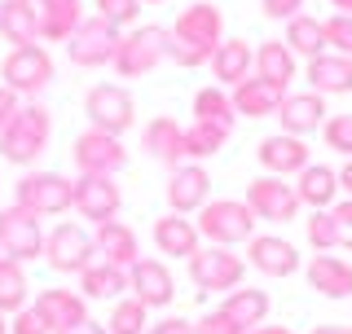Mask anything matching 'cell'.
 <instances>
[{"label":"cell","instance_id":"cell-1","mask_svg":"<svg viewBox=\"0 0 352 334\" xmlns=\"http://www.w3.org/2000/svg\"><path fill=\"white\" fill-rule=\"evenodd\" d=\"M220 40H225V18H220V9L212 0H194V5H185L168 27V62L185 66V71H190V66H207Z\"/></svg>","mask_w":352,"mask_h":334},{"label":"cell","instance_id":"cell-2","mask_svg":"<svg viewBox=\"0 0 352 334\" xmlns=\"http://www.w3.org/2000/svg\"><path fill=\"white\" fill-rule=\"evenodd\" d=\"M49 137H53V115L49 106L40 102H22L18 115L0 128V159L14 163V167H31L49 150Z\"/></svg>","mask_w":352,"mask_h":334},{"label":"cell","instance_id":"cell-3","mask_svg":"<svg viewBox=\"0 0 352 334\" xmlns=\"http://www.w3.org/2000/svg\"><path fill=\"white\" fill-rule=\"evenodd\" d=\"M198 238H207L212 247H238V242L256 238V216L242 198H212L198 211Z\"/></svg>","mask_w":352,"mask_h":334},{"label":"cell","instance_id":"cell-4","mask_svg":"<svg viewBox=\"0 0 352 334\" xmlns=\"http://www.w3.org/2000/svg\"><path fill=\"white\" fill-rule=\"evenodd\" d=\"M168 58V27H154V22H141L132 27L124 40H119V53H115V75L119 80H141L150 75L154 66Z\"/></svg>","mask_w":352,"mask_h":334},{"label":"cell","instance_id":"cell-5","mask_svg":"<svg viewBox=\"0 0 352 334\" xmlns=\"http://www.w3.org/2000/svg\"><path fill=\"white\" fill-rule=\"evenodd\" d=\"M185 264H190V282L198 286V295H207V291L229 295L247 277V260L234 247H198Z\"/></svg>","mask_w":352,"mask_h":334},{"label":"cell","instance_id":"cell-6","mask_svg":"<svg viewBox=\"0 0 352 334\" xmlns=\"http://www.w3.org/2000/svg\"><path fill=\"white\" fill-rule=\"evenodd\" d=\"M93 255H97L93 233L84 225H75V220H62V225H53L44 233V264L62 277H80L93 264Z\"/></svg>","mask_w":352,"mask_h":334},{"label":"cell","instance_id":"cell-7","mask_svg":"<svg viewBox=\"0 0 352 334\" xmlns=\"http://www.w3.org/2000/svg\"><path fill=\"white\" fill-rule=\"evenodd\" d=\"M14 203L27 207L31 216H62L75 207V181H66L62 172H27L14 185Z\"/></svg>","mask_w":352,"mask_h":334},{"label":"cell","instance_id":"cell-8","mask_svg":"<svg viewBox=\"0 0 352 334\" xmlns=\"http://www.w3.org/2000/svg\"><path fill=\"white\" fill-rule=\"evenodd\" d=\"M0 80H5L9 93L18 97H40L44 88L53 84V58L44 44H22V49H9L5 62H0Z\"/></svg>","mask_w":352,"mask_h":334},{"label":"cell","instance_id":"cell-9","mask_svg":"<svg viewBox=\"0 0 352 334\" xmlns=\"http://www.w3.org/2000/svg\"><path fill=\"white\" fill-rule=\"evenodd\" d=\"M84 115H88V128L124 137L137 124V102H132V93L124 84H93L84 97Z\"/></svg>","mask_w":352,"mask_h":334},{"label":"cell","instance_id":"cell-10","mask_svg":"<svg viewBox=\"0 0 352 334\" xmlns=\"http://www.w3.org/2000/svg\"><path fill=\"white\" fill-rule=\"evenodd\" d=\"M119 40H124V31L110 27L106 18L88 14L80 27H75V36L66 40V58L75 66H84V71H97V66H110L119 53Z\"/></svg>","mask_w":352,"mask_h":334},{"label":"cell","instance_id":"cell-11","mask_svg":"<svg viewBox=\"0 0 352 334\" xmlns=\"http://www.w3.org/2000/svg\"><path fill=\"white\" fill-rule=\"evenodd\" d=\"M71 159L80 167V176H115L128 167V150H124V137H110V132H97V128H84L71 146Z\"/></svg>","mask_w":352,"mask_h":334},{"label":"cell","instance_id":"cell-12","mask_svg":"<svg viewBox=\"0 0 352 334\" xmlns=\"http://www.w3.org/2000/svg\"><path fill=\"white\" fill-rule=\"evenodd\" d=\"M0 251L18 264H31V260H44V229H40V216H31L27 207H5L0 211Z\"/></svg>","mask_w":352,"mask_h":334},{"label":"cell","instance_id":"cell-13","mask_svg":"<svg viewBox=\"0 0 352 334\" xmlns=\"http://www.w3.org/2000/svg\"><path fill=\"white\" fill-rule=\"evenodd\" d=\"M242 203L251 207L256 220H269V225H286V220L300 216V194H295V185L282 181V176H256V181L247 185V198H242Z\"/></svg>","mask_w":352,"mask_h":334},{"label":"cell","instance_id":"cell-14","mask_svg":"<svg viewBox=\"0 0 352 334\" xmlns=\"http://www.w3.org/2000/svg\"><path fill=\"white\" fill-rule=\"evenodd\" d=\"M247 269H256L264 277H291L300 273V247L282 233H256L247 242Z\"/></svg>","mask_w":352,"mask_h":334},{"label":"cell","instance_id":"cell-15","mask_svg":"<svg viewBox=\"0 0 352 334\" xmlns=\"http://www.w3.org/2000/svg\"><path fill=\"white\" fill-rule=\"evenodd\" d=\"M212 203V176H207L203 163H181L172 167L168 176V207L176 216H190V211H203Z\"/></svg>","mask_w":352,"mask_h":334},{"label":"cell","instance_id":"cell-16","mask_svg":"<svg viewBox=\"0 0 352 334\" xmlns=\"http://www.w3.org/2000/svg\"><path fill=\"white\" fill-rule=\"evenodd\" d=\"M128 291H132V299H141L146 308H168L176 299V277L168 273L163 260L141 255V260L128 269Z\"/></svg>","mask_w":352,"mask_h":334},{"label":"cell","instance_id":"cell-17","mask_svg":"<svg viewBox=\"0 0 352 334\" xmlns=\"http://www.w3.org/2000/svg\"><path fill=\"white\" fill-rule=\"evenodd\" d=\"M119 207H124V194H119L115 176H80L75 181V211L84 220H93V225L115 220Z\"/></svg>","mask_w":352,"mask_h":334},{"label":"cell","instance_id":"cell-18","mask_svg":"<svg viewBox=\"0 0 352 334\" xmlns=\"http://www.w3.org/2000/svg\"><path fill=\"white\" fill-rule=\"evenodd\" d=\"M278 124L286 137H313V132H322L326 124V97L322 93H286L282 97V106H278Z\"/></svg>","mask_w":352,"mask_h":334},{"label":"cell","instance_id":"cell-19","mask_svg":"<svg viewBox=\"0 0 352 334\" xmlns=\"http://www.w3.org/2000/svg\"><path fill=\"white\" fill-rule=\"evenodd\" d=\"M256 159L264 167V176H300L308 163V141L304 137H286V132H278V137H264L256 146Z\"/></svg>","mask_w":352,"mask_h":334},{"label":"cell","instance_id":"cell-20","mask_svg":"<svg viewBox=\"0 0 352 334\" xmlns=\"http://www.w3.org/2000/svg\"><path fill=\"white\" fill-rule=\"evenodd\" d=\"M93 247L106 264H115V269H124V273L141 260V242L124 220H102V225H93Z\"/></svg>","mask_w":352,"mask_h":334},{"label":"cell","instance_id":"cell-21","mask_svg":"<svg viewBox=\"0 0 352 334\" xmlns=\"http://www.w3.org/2000/svg\"><path fill=\"white\" fill-rule=\"evenodd\" d=\"M141 150L163 167H181L185 163V128L176 124V119H168V115L150 119L146 132H141Z\"/></svg>","mask_w":352,"mask_h":334},{"label":"cell","instance_id":"cell-22","mask_svg":"<svg viewBox=\"0 0 352 334\" xmlns=\"http://www.w3.org/2000/svg\"><path fill=\"white\" fill-rule=\"evenodd\" d=\"M207 66H212V75H216L220 88H238L242 80H251V71H256V49H251L247 40H238V36L220 40Z\"/></svg>","mask_w":352,"mask_h":334},{"label":"cell","instance_id":"cell-23","mask_svg":"<svg viewBox=\"0 0 352 334\" xmlns=\"http://www.w3.org/2000/svg\"><path fill=\"white\" fill-rule=\"evenodd\" d=\"M31 308L44 317V326H49L53 334L66 330V326H80V321L88 317V299H84L80 291H62V286H53V291H40Z\"/></svg>","mask_w":352,"mask_h":334},{"label":"cell","instance_id":"cell-24","mask_svg":"<svg viewBox=\"0 0 352 334\" xmlns=\"http://www.w3.org/2000/svg\"><path fill=\"white\" fill-rule=\"evenodd\" d=\"M304 80L313 93L322 97H344L352 93V58H344V53H322V58H313L304 66Z\"/></svg>","mask_w":352,"mask_h":334},{"label":"cell","instance_id":"cell-25","mask_svg":"<svg viewBox=\"0 0 352 334\" xmlns=\"http://www.w3.org/2000/svg\"><path fill=\"white\" fill-rule=\"evenodd\" d=\"M154 247H159L163 260H190V255L198 251V225L185 216H176V211H168V216L154 220Z\"/></svg>","mask_w":352,"mask_h":334},{"label":"cell","instance_id":"cell-26","mask_svg":"<svg viewBox=\"0 0 352 334\" xmlns=\"http://www.w3.org/2000/svg\"><path fill=\"white\" fill-rule=\"evenodd\" d=\"M304 273H308V286L322 299H348L352 295V264L339 260V255H330V251L313 255Z\"/></svg>","mask_w":352,"mask_h":334},{"label":"cell","instance_id":"cell-27","mask_svg":"<svg viewBox=\"0 0 352 334\" xmlns=\"http://www.w3.org/2000/svg\"><path fill=\"white\" fill-rule=\"evenodd\" d=\"M295 194H300V207H313V211H330L339 198V172L326 163H308L295 181Z\"/></svg>","mask_w":352,"mask_h":334},{"label":"cell","instance_id":"cell-28","mask_svg":"<svg viewBox=\"0 0 352 334\" xmlns=\"http://www.w3.org/2000/svg\"><path fill=\"white\" fill-rule=\"evenodd\" d=\"M229 97H234V115H242V119H269V115H278V106H282L286 93L251 75V80H242Z\"/></svg>","mask_w":352,"mask_h":334},{"label":"cell","instance_id":"cell-29","mask_svg":"<svg viewBox=\"0 0 352 334\" xmlns=\"http://www.w3.org/2000/svg\"><path fill=\"white\" fill-rule=\"evenodd\" d=\"M0 36H5L14 49L22 44H40V14L31 0H5L0 5Z\"/></svg>","mask_w":352,"mask_h":334},{"label":"cell","instance_id":"cell-30","mask_svg":"<svg viewBox=\"0 0 352 334\" xmlns=\"http://www.w3.org/2000/svg\"><path fill=\"white\" fill-rule=\"evenodd\" d=\"M256 80H264V84H273V88H291V80H295V53L286 49L282 40H269V44H260L256 49Z\"/></svg>","mask_w":352,"mask_h":334},{"label":"cell","instance_id":"cell-31","mask_svg":"<svg viewBox=\"0 0 352 334\" xmlns=\"http://www.w3.org/2000/svg\"><path fill=\"white\" fill-rule=\"evenodd\" d=\"M40 40H53V44H66L75 36V27L88 18L80 0H58V5H40Z\"/></svg>","mask_w":352,"mask_h":334},{"label":"cell","instance_id":"cell-32","mask_svg":"<svg viewBox=\"0 0 352 334\" xmlns=\"http://www.w3.org/2000/svg\"><path fill=\"white\" fill-rule=\"evenodd\" d=\"M282 44L295 53V58H304V62L322 58V53H326V31H322V18H313V14H295L291 22H286V36H282Z\"/></svg>","mask_w":352,"mask_h":334},{"label":"cell","instance_id":"cell-33","mask_svg":"<svg viewBox=\"0 0 352 334\" xmlns=\"http://www.w3.org/2000/svg\"><path fill=\"white\" fill-rule=\"evenodd\" d=\"M220 313H229L242 330H256L269 321V291H256V286H238V291L225 295Z\"/></svg>","mask_w":352,"mask_h":334},{"label":"cell","instance_id":"cell-34","mask_svg":"<svg viewBox=\"0 0 352 334\" xmlns=\"http://www.w3.org/2000/svg\"><path fill=\"white\" fill-rule=\"evenodd\" d=\"M124 291H128V273L115 269V264H106V260L88 264L80 273V295L84 299H124Z\"/></svg>","mask_w":352,"mask_h":334},{"label":"cell","instance_id":"cell-35","mask_svg":"<svg viewBox=\"0 0 352 334\" xmlns=\"http://www.w3.org/2000/svg\"><path fill=\"white\" fill-rule=\"evenodd\" d=\"M31 299V282H27V264L9 260V255H0V313L14 317L27 308Z\"/></svg>","mask_w":352,"mask_h":334},{"label":"cell","instance_id":"cell-36","mask_svg":"<svg viewBox=\"0 0 352 334\" xmlns=\"http://www.w3.org/2000/svg\"><path fill=\"white\" fill-rule=\"evenodd\" d=\"M234 97H229V88H198L194 93V124H216V128H229L234 132Z\"/></svg>","mask_w":352,"mask_h":334},{"label":"cell","instance_id":"cell-37","mask_svg":"<svg viewBox=\"0 0 352 334\" xmlns=\"http://www.w3.org/2000/svg\"><path fill=\"white\" fill-rule=\"evenodd\" d=\"M229 141V128H216V124H190L185 128V163H203L212 154L225 150Z\"/></svg>","mask_w":352,"mask_h":334},{"label":"cell","instance_id":"cell-38","mask_svg":"<svg viewBox=\"0 0 352 334\" xmlns=\"http://www.w3.org/2000/svg\"><path fill=\"white\" fill-rule=\"evenodd\" d=\"M150 326V308L141 304V299H115V308H110V321H106V334H146Z\"/></svg>","mask_w":352,"mask_h":334},{"label":"cell","instance_id":"cell-39","mask_svg":"<svg viewBox=\"0 0 352 334\" xmlns=\"http://www.w3.org/2000/svg\"><path fill=\"white\" fill-rule=\"evenodd\" d=\"M304 238H308V247H313L317 255H322V251H335L339 247L335 216H330V211H313V216L304 220Z\"/></svg>","mask_w":352,"mask_h":334},{"label":"cell","instance_id":"cell-40","mask_svg":"<svg viewBox=\"0 0 352 334\" xmlns=\"http://www.w3.org/2000/svg\"><path fill=\"white\" fill-rule=\"evenodd\" d=\"M322 141H326V150H335V154H344V159H352V115H326Z\"/></svg>","mask_w":352,"mask_h":334},{"label":"cell","instance_id":"cell-41","mask_svg":"<svg viewBox=\"0 0 352 334\" xmlns=\"http://www.w3.org/2000/svg\"><path fill=\"white\" fill-rule=\"evenodd\" d=\"M93 14L124 31V27H132V22L141 18V0H93Z\"/></svg>","mask_w":352,"mask_h":334},{"label":"cell","instance_id":"cell-42","mask_svg":"<svg viewBox=\"0 0 352 334\" xmlns=\"http://www.w3.org/2000/svg\"><path fill=\"white\" fill-rule=\"evenodd\" d=\"M322 31H326V49L330 53H344V58H352V14H330V18H322Z\"/></svg>","mask_w":352,"mask_h":334},{"label":"cell","instance_id":"cell-43","mask_svg":"<svg viewBox=\"0 0 352 334\" xmlns=\"http://www.w3.org/2000/svg\"><path fill=\"white\" fill-rule=\"evenodd\" d=\"M194 334H247V330H242V326H238V321L229 317V313H220V308H216V313L198 317V326H194Z\"/></svg>","mask_w":352,"mask_h":334},{"label":"cell","instance_id":"cell-44","mask_svg":"<svg viewBox=\"0 0 352 334\" xmlns=\"http://www.w3.org/2000/svg\"><path fill=\"white\" fill-rule=\"evenodd\" d=\"M9 334H53L49 326H44V317L36 313V308H22V313H14V317H9Z\"/></svg>","mask_w":352,"mask_h":334},{"label":"cell","instance_id":"cell-45","mask_svg":"<svg viewBox=\"0 0 352 334\" xmlns=\"http://www.w3.org/2000/svg\"><path fill=\"white\" fill-rule=\"evenodd\" d=\"M260 14L273 22H291L295 14H304V0H260Z\"/></svg>","mask_w":352,"mask_h":334},{"label":"cell","instance_id":"cell-46","mask_svg":"<svg viewBox=\"0 0 352 334\" xmlns=\"http://www.w3.org/2000/svg\"><path fill=\"white\" fill-rule=\"evenodd\" d=\"M330 216H335V229H339V247L352 251V198L339 207H330Z\"/></svg>","mask_w":352,"mask_h":334},{"label":"cell","instance_id":"cell-47","mask_svg":"<svg viewBox=\"0 0 352 334\" xmlns=\"http://www.w3.org/2000/svg\"><path fill=\"white\" fill-rule=\"evenodd\" d=\"M146 334H194V321H185V317H159L154 326H146Z\"/></svg>","mask_w":352,"mask_h":334},{"label":"cell","instance_id":"cell-48","mask_svg":"<svg viewBox=\"0 0 352 334\" xmlns=\"http://www.w3.org/2000/svg\"><path fill=\"white\" fill-rule=\"evenodd\" d=\"M18 106H22V97H18V93H9V88L0 84V128H5L9 119L18 115Z\"/></svg>","mask_w":352,"mask_h":334},{"label":"cell","instance_id":"cell-49","mask_svg":"<svg viewBox=\"0 0 352 334\" xmlns=\"http://www.w3.org/2000/svg\"><path fill=\"white\" fill-rule=\"evenodd\" d=\"M58 334H106V326H102V321H93V317H84L80 326H66V330H58Z\"/></svg>","mask_w":352,"mask_h":334},{"label":"cell","instance_id":"cell-50","mask_svg":"<svg viewBox=\"0 0 352 334\" xmlns=\"http://www.w3.org/2000/svg\"><path fill=\"white\" fill-rule=\"evenodd\" d=\"M339 194H348V198H352V159L339 167Z\"/></svg>","mask_w":352,"mask_h":334},{"label":"cell","instance_id":"cell-51","mask_svg":"<svg viewBox=\"0 0 352 334\" xmlns=\"http://www.w3.org/2000/svg\"><path fill=\"white\" fill-rule=\"evenodd\" d=\"M308 334H352V326H330V321H326V326H313Z\"/></svg>","mask_w":352,"mask_h":334},{"label":"cell","instance_id":"cell-52","mask_svg":"<svg viewBox=\"0 0 352 334\" xmlns=\"http://www.w3.org/2000/svg\"><path fill=\"white\" fill-rule=\"evenodd\" d=\"M247 334H295V330H286V326H256V330H247Z\"/></svg>","mask_w":352,"mask_h":334},{"label":"cell","instance_id":"cell-53","mask_svg":"<svg viewBox=\"0 0 352 334\" xmlns=\"http://www.w3.org/2000/svg\"><path fill=\"white\" fill-rule=\"evenodd\" d=\"M335 5V14H352V0H330Z\"/></svg>","mask_w":352,"mask_h":334},{"label":"cell","instance_id":"cell-54","mask_svg":"<svg viewBox=\"0 0 352 334\" xmlns=\"http://www.w3.org/2000/svg\"><path fill=\"white\" fill-rule=\"evenodd\" d=\"M0 334H9V317L5 313H0Z\"/></svg>","mask_w":352,"mask_h":334},{"label":"cell","instance_id":"cell-55","mask_svg":"<svg viewBox=\"0 0 352 334\" xmlns=\"http://www.w3.org/2000/svg\"><path fill=\"white\" fill-rule=\"evenodd\" d=\"M31 5H36V9H40V5H58V0H31Z\"/></svg>","mask_w":352,"mask_h":334},{"label":"cell","instance_id":"cell-56","mask_svg":"<svg viewBox=\"0 0 352 334\" xmlns=\"http://www.w3.org/2000/svg\"><path fill=\"white\" fill-rule=\"evenodd\" d=\"M141 5H163V0H141Z\"/></svg>","mask_w":352,"mask_h":334},{"label":"cell","instance_id":"cell-57","mask_svg":"<svg viewBox=\"0 0 352 334\" xmlns=\"http://www.w3.org/2000/svg\"><path fill=\"white\" fill-rule=\"evenodd\" d=\"M0 255H5V251H0Z\"/></svg>","mask_w":352,"mask_h":334}]
</instances>
